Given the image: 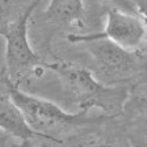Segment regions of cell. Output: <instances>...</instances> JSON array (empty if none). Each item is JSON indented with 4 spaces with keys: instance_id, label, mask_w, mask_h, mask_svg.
<instances>
[{
    "instance_id": "1",
    "label": "cell",
    "mask_w": 147,
    "mask_h": 147,
    "mask_svg": "<svg viewBox=\"0 0 147 147\" xmlns=\"http://www.w3.org/2000/svg\"><path fill=\"white\" fill-rule=\"evenodd\" d=\"M41 67L57 75L65 90L79 105V109L83 112L98 108L110 119L120 115L123 106L125 105L128 97L125 89L101 83L94 78L90 69L79 64L55 60L52 63H41Z\"/></svg>"
},
{
    "instance_id": "2",
    "label": "cell",
    "mask_w": 147,
    "mask_h": 147,
    "mask_svg": "<svg viewBox=\"0 0 147 147\" xmlns=\"http://www.w3.org/2000/svg\"><path fill=\"white\" fill-rule=\"evenodd\" d=\"M0 83L4 86L5 93L11 97V100L19 106L29 125L34 131L53 139L56 143L63 142L57 136H55L53 132H60L64 129H71V128L90 125V124H100L106 119H109L105 115L89 116L87 115L89 112H83V110H79L78 113H68L52 101L29 94L21 90L18 84L12 83L5 76L1 78Z\"/></svg>"
},
{
    "instance_id": "3",
    "label": "cell",
    "mask_w": 147,
    "mask_h": 147,
    "mask_svg": "<svg viewBox=\"0 0 147 147\" xmlns=\"http://www.w3.org/2000/svg\"><path fill=\"white\" fill-rule=\"evenodd\" d=\"M41 1L42 0H33L23 14L15 21H11L3 34L5 40L4 76L15 84L29 71L37 69L38 65H41V60L29 41V22Z\"/></svg>"
},
{
    "instance_id": "4",
    "label": "cell",
    "mask_w": 147,
    "mask_h": 147,
    "mask_svg": "<svg viewBox=\"0 0 147 147\" xmlns=\"http://www.w3.org/2000/svg\"><path fill=\"white\" fill-rule=\"evenodd\" d=\"M146 37V19L136 14H131L119 8H110L106 12L105 30L89 34H68L67 40L71 44H82L89 40L108 38L123 48L136 51Z\"/></svg>"
},
{
    "instance_id": "5",
    "label": "cell",
    "mask_w": 147,
    "mask_h": 147,
    "mask_svg": "<svg viewBox=\"0 0 147 147\" xmlns=\"http://www.w3.org/2000/svg\"><path fill=\"white\" fill-rule=\"evenodd\" d=\"M93 56L100 74L112 82L132 76L140 65V56L136 51L123 48L108 38L89 40L82 42Z\"/></svg>"
},
{
    "instance_id": "6",
    "label": "cell",
    "mask_w": 147,
    "mask_h": 147,
    "mask_svg": "<svg viewBox=\"0 0 147 147\" xmlns=\"http://www.w3.org/2000/svg\"><path fill=\"white\" fill-rule=\"evenodd\" d=\"M0 129L11 135L12 138L21 140L23 144L33 143L37 139L51 140V142L56 143L53 139L34 131L29 125L19 106L11 100V97L7 93L0 94Z\"/></svg>"
},
{
    "instance_id": "7",
    "label": "cell",
    "mask_w": 147,
    "mask_h": 147,
    "mask_svg": "<svg viewBox=\"0 0 147 147\" xmlns=\"http://www.w3.org/2000/svg\"><path fill=\"white\" fill-rule=\"evenodd\" d=\"M48 21L63 25H82L84 18L83 0H49L45 10Z\"/></svg>"
},
{
    "instance_id": "8",
    "label": "cell",
    "mask_w": 147,
    "mask_h": 147,
    "mask_svg": "<svg viewBox=\"0 0 147 147\" xmlns=\"http://www.w3.org/2000/svg\"><path fill=\"white\" fill-rule=\"evenodd\" d=\"M10 4L5 0H0V36L3 37L7 27L10 26Z\"/></svg>"
},
{
    "instance_id": "9",
    "label": "cell",
    "mask_w": 147,
    "mask_h": 147,
    "mask_svg": "<svg viewBox=\"0 0 147 147\" xmlns=\"http://www.w3.org/2000/svg\"><path fill=\"white\" fill-rule=\"evenodd\" d=\"M109 1L113 4L115 8H119L121 11H127V12H131V14H136L138 15L132 0H109Z\"/></svg>"
}]
</instances>
